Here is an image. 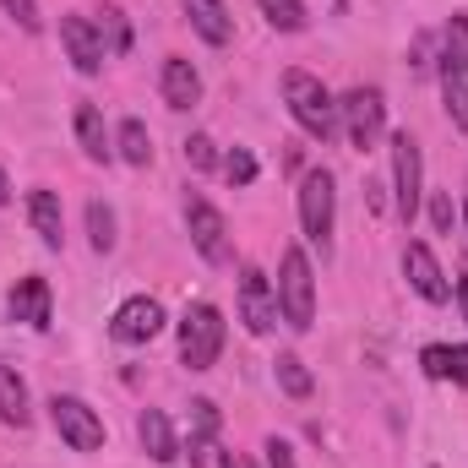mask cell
<instances>
[{"instance_id": "1", "label": "cell", "mask_w": 468, "mask_h": 468, "mask_svg": "<svg viewBox=\"0 0 468 468\" xmlns=\"http://www.w3.org/2000/svg\"><path fill=\"white\" fill-rule=\"evenodd\" d=\"M283 104H289V115L294 125L305 131V136H316V142H333L338 136V99L322 88V77H311V71H283Z\"/></svg>"}, {"instance_id": "2", "label": "cell", "mask_w": 468, "mask_h": 468, "mask_svg": "<svg viewBox=\"0 0 468 468\" xmlns=\"http://www.w3.org/2000/svg\"><path fill=\"white\" fill-rule=\"evenodd\" d=\"M278 311H283V322L294 327V333H311L316 327V272H311V256L300 250V245H289L283 250V261H278Z\"/></svg>"}, {"instance_id": "3", "label": "cell", "mask_w": 468, "mask_h": 468, "mask_svg": "<svg viewBox=\"0 0 468 468\" xmlns=\"http://www.w3.org/2000/svg\"><path fill=\"white\" fill-rule=\"evenodd\" d=\"M441 99L458 131H468V16H447L441 33Z\"/></svg>"}, {"instance_id": "4", "label": "cell", "mask_w": 468, "mask_h": 468, "mask_svg": "<svg viewBox=\"0 0 468 468\" xmlns=\"http://www.w3.org/2000/svg\"><path fill=\"white\" fill-rule=\"evenodd\" d=\"M218 354H224V311L207 305V300L186 305V316H180V365L186 370H213Z\"/></svg>"}, {"instance_id": "5", "label": "cell", "mask_w": 468, "mask_h": 468, "mask_svg": "<svg viewBox=\"0 0 468 468\" xmlns=\"http://www.w3.org/2000/svg\"><path fill=\"white\" fill-rule=\"evenodd\" d=\"M387 147H392V191H398L392 213L403 218V229H414L420 202H425V153H420V142L409 131H392Z\"/></svg>"}, {"instance_id": "6", "label": "cell", "mask_w": 468, "mask_h": 468, "mask_svg": "<svg viewBox=\"0 0 468 468\" xmlns=\"http://www.w3.org/2000/svg\"><path fill=\"white\" fill-rule=\"evenodd\" d=\"M49 425H55V436H60L71 452H99V447H104V420H99V409H88V403L71 398V392H55V398H49Z\"/></svg>"}, {"instance_id": "7", "label": "cell", "mask_w": 468, "mask_h": 468, "mask_svg": "<svg viewBox=\"0 0 468 468\" xmlns=\"http://www.w3.org/2000/svg\"><path fill=\"white\" fill-rule=\"evenodd\" d=\"M333 218H338V191H333V175L327 169H311L300 180V229L311 245H333Z\"/></svg>"}, {"instance_id": "8", "label": "cell", "mask_w": 468, "mask_h": 468, "mask_svg": "<svg viewBox=\"0 0 468 468\" xmlns=\"http://www.w3.org/2000/svg\"><path fill=\"white\" fill-rule=\"evenodd\" d=\"M338 120H344L354 147L370 153L381 142V131H387V99H381V88H349L344 104H338Z\"/></svg>"}, {"instance_id": "9", "label": "cell", "mask_w": 468, "mask_h": 468, "mask_svg": "<svg viewBox=\"0 0 468 468\" xmlns=\"http://www.w3.org/2000/svg\"><path fill=\"white\" fill-rule=\"evenodd\" d=\"M278 289L267 283V272L261 267H239V322H245V333H256V338H267L272 327H278Z\"/></svg>"}, {"instance_id": "10", "label": "cell", "mask_w": 468, "mask_h": 468, "mask_svg": "<svg viewBox=\"0 0 468 468\" xmlns=\"http://www.w3.org/2000/svg\"><path fill=\"white\" fill-rule=\"evenodd\" d=\"M158 333H164V305L153 294H131L110 316V338L115 344H153Z\"/></svg>"}, {"instance_id": "11", "label": "cell", "mask_w": 468, "mask_h": 468, "mask_svg": "<svg viewBox=\"0 0 468 468\" xmlns=\"http://www.w3.org/2000/svg\"><path fill=\"white\" fill-rule=\"evenodd\" d=\"M186 229H191V245L207 261H229V224L207 197H186Z\"/></svg>"}, {"instance_id": "12", "label": "cell", "mask_w": 468, "mask_h": 468, "mask_svg": "<svg viewBox=\"0 0 468 468\" xmlns=\"http://www.w3.org/2000/svg\"><path fill=\"white\" fill-rule=\"evenodd\" d=\"M403 272H409V289H414L420 300L447 305L452 283H447V272H441V261H436V250H431L425 239H409V245H403Z\"/></svg>"}, {"instance_id": "13", "label": "cell", "mask_w": 468, "mask_h": 468, "mask_svg": "<svg viewBox=\"0 0 468 468\" xmlns=\"http://www.w3.org/2000/svg\"><path fill=\"white\" fill-rule=\"evenodd\" d=\"M5 311H11V322H27V327H49L55 322V294H49V278H38V272H27V278H16V289L5 294Z\"/></svg>"}, {"instance_id": "14", "label": "cell", "mask_w": 468, "mask_h": 468, "mask_svg": "<svg viewBox=\"0 0 468 468\" xmlns=\"http://www.w3.org/2000/svg\"><path fill=\"white\" fill-rule=\"evenodd\" d=\"M60 44H66V55H71V66L82 71V77H99L104 71V38H99V27L88 22V16H60Z\"/></svg>"}, {"instance_id": "15", "label": "cell", "mask_w": 468, "mask_h": 468, "mask_svg": "<svg viewBox=\"0 0 468 468\" xmlns=\"http://www.w3.org/2000/svg\"><path fill=\"white\" fill-rule=\"evenodd\" d=\"M164 104L169 110H197L202 104V71L186 55H169L164 60Z\"/></svg>"}, {"instance_id": "16", "label": "cell", "mask_w": 468, "mask_h": 468, "mask_svg": "<svg viewBox=\"0 0 468 468\" xmlns=\"http://www.w3.org/2000/svg\"><path fill=\"white\" fill-rule=\"evenodd\" d=\"M136 436H142V452H147L153 463H175V458H180V441H175V425H169L164 409H142Z\"/></svg>"}, {"instance_id": "17", "label": "cell", "mask_w": 468, "mask_h": 468, "mask_svg": "<svg viewBox=\"0 0 468 468\" xmlns=\"http://www.w3.org/2000/svg\"><path fill=\"white\" fill-rule=\"evenodd\" d=\"M218 403L213 398H197L191 403V431H186V452H191V463H207L213 458V441H218Z\"/></svg>"}, {"instance_id": "18", "label": "cell", "mask_w": 468, "mask_h": 468, "mask_svg": "<svg viewBox=\"0 0 468 468\" xmlns=\"http://www.w3.org/2000/svg\"><path fill=\"white\" fill-rule=\"evenodd\" d=\"M420 370L431 381H458V387H468V344H431V349H420Z\"/></svg>"}, {"instance_id": "19", "label": "cell", "mask_w": 468, "mask_h": 468, "mask_svg": "<svg viewBox=\"0 0 468 468\" xmlns=\"http://www.w3.org/2000/svg\"><path fill=\"white\" fill-rule=\"evenodd\" d=\"M27 218H33V229L38 239L49 245V250H60V239H66V213H60V197L55 191H27Z\"/></svg>"}, {"instance_id": "20", "label": "cell", "mask_w": 468, "mask_h": 468, "mask_svg": "<svg viewBox=\"0 0 468 468\" xmlns=\"http://www.w3.org/2000/svg\"><path fill=\"white\" fill-rule=\"evenodd\" d=\"M186 16H191V27H197L207 44H218V49L234 38V16H229L224 0H186Z\"/></svg>"}, {"instance_id": "21", "label": "cell", "mask_w": 468, "mask_h": 468, "mask_svg": "<svg viewBox=\"0 0 468 468\" xmlns=\"http://www.w3.org/2000/svg\"><path fill=\"white\" fill-rule=\"evenodd\" d=\"M0 420L16 425V431L33 420V409H27V381H22L11 365H0Z\"/></svg>"}, {"instance_id": "22", "label": "cell", "mask_w": 468, "mask_h": 468, "mask_svg": "<svg viewBox=\"0 0 468 468\" xmlns=\"http://www.w3.org/2000/svg\"><path fill=\"white\" fill-rule=\"evenodd\" d=\"M77 142L93 164H110V136H104V115L99 104H77Z\"/></svg>"}, {"instance_id": "23", "label": "cell", "mask_w": 468, "mask_h": 468, "mask_svg": "<svg viewBox=\"0 0 468 468\" xmlns=\"http://www.w3.org/2000/svg\"><path fill=\"white\" fill-rule=\"evenodd\" d=\"M272 376H278V387H283L289 398H311V392H316V376L305 370L300 354H278V359H272Z\"/></svg>"}, {"instance_id": "24", "label": "cell", "mask_w": 468, "mask_h": 468, "mask_svg": "<svg viewBox=\"0 0 468 468\" xmlns=\"http://www.w3.org/2000/svg\"><path fill=\"white\" fill-rule=\"evenodd\" d=\"M93 27H99V38H104V55H125V49H131V22H125L120 5H104Z\"/></svg>"}, {"instance_id": "25", "label": "cell", "mask_w": 468, "mask_h": 468, "mask_svg": "<svg viewBox=\"0 0 468 468\" xmlns=\"http://www.w3.org/2000/svg\"><path fill=\"white\" fill-rule=\"evenodd\" d=\"M120 158H125V164H136V169H147V164H153V136H147V125H142V120H125V125H120Z\"/></svg>"}, {"instance_id": "26", "label": "cell", "mask_w": 468, "mask_h": 468, "mask_svg": "<svg viewBox=\"0 0 468 468\" xmlns=\"http://www.w3.org/2000/svg\"><path fill=\"white\" fill-rule=\"evenodd\" d=\"M261 5V16L278 27V33H300L305 22H311V11H305V0H256Z\"/></svg>"}, {"instance_id": "27", "label": "cell", "mask_w": 468, "mask_h": 468, "mask_svg": "<svg viewBox=\"0 0 468 468\" xmlns=\"http://www.w3.org/2000/svg\"><path fill=\"white\" fill-rule=\"evenodd\" d=\"M88 239H93V250L104 256V250H115V213L104 207V202H88Z\"/></svg>"}, {"instance_id": "28", "label": "cell", "mask_w": 468, "mask_h": 468, "mask_svg": "<svg viewBox=\"0 0 468 468\" xmlns=\"http://www.w3.org/2000/svg\"><path fill=\"white\" fill-rule=\"evenodd\" d=\"M186 164H191V169H213V164H218V147H213L207 131H197V136L186 142Z\"/></svg>"}, {"instance_id": "29", "label": "cell", "mask_w": 468, "mask_h": 468, "mask_svg": "<svg viewBox=\"0 0 468 468\" xmlns=\"http://www.w3.org/2000/svg\"><path fill=\"white\" fill-rule=\"evenodd\" d=\"M224 180H229V186H250V180H256V158H250L245 147H234L229 158H224Z\"/></svg>"}, {"instance_id": "30", "label": "cell", "mask_w": 468, "mask_h": 468, "mask_svg": "<svg viewBox=\"0 0 468 468\" xmlns=\"http://www.w3.org/2000/svg\"><path fill=\"white\" fill-rule=\"evenodd\" d=\"M0 11H5L22 33H38V27H44V16H38V5H33V0H0Z\"/></svg>"}, {"instance_id": "31", "label": "cell", "mask_w": 468, "mask_h": 468, "mask_svg": "<svg viewBox=\"0 0 468 468\" xmlns=\"http://www.w3.org/2000/svg\"><path fill=\"white\" fill-rule=\"evenodd\" d=\"M431 224H436V234H452V224H458V207H452V197H447V191H436V197H431Z\"/></svg>"}, {"instance_id": "32", "label": "cell", "mask_w": 468, "mask_h": 468, "mask_svg": "<svg viewBox=\"0 0 468 468\" xmlns=\"http://www.w3.org/2000/svg\"><path fill=\"white\" fill-rule=\"evenodd\" d=\"M261 452H267V468H294V447H289V441H278V436H272Z\"/></svg>"}, {"instance_id": "33", "label": "cell", "mask_w": 468, "mask_h": 468, "mask_svg": "<svg viewBox=\"0 0 468 468\" xmlns=\"http://www.w3.org/2000/svg\"><path fill=\"white\" fill-rule=\"evenodd\" d=\"M458 305H463V322H468V256H463V267H458Z\"/></svg>"}, {"instance_id": "34", "label": "cell", "mask_w": 468, "mask_h": 468, "mask_svg": "<svg viewBox=\"0 0 468 468\" xmlns=\"http://www.w3.org/2000/svg\"><path fill=\"white\" fill-rule=\"evenodd\" d=\"M5 197H11V180H5V169H0V207H5Z\"/></svg>"}, {"instance_id": "35", "label": "cell", "mask_w": 468, "mask_h": 468, "mask_svg": "<svg viewBox=\"0 0 468 468\" xmlns=\"http://www.w3.org/2000/svg\"><path fill=\"white\" fill-rule=\"evenodd\" d=\"M224 468H256V463H245V458H234V452H229V458H224Z\"/></svg>"}, {"instance_id": "36", "label": "cell", "mask_w": 468, "mask_h": 468, "mask_svg": "<svg viewBox=\"0 0 468 468\" xmlns=\"http://www.w3.org/2000/svg\"><path fill=\"white\" fill-rule=\"evenodd\" d=\"M463 218H468V207H463Z\"/></svg>"}]
</instances>
